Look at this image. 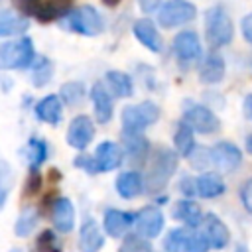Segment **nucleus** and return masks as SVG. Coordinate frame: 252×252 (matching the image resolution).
<instances>
[{
  "label": "nucleus",
  "mask_w": 252,
  "mask_h": 252,
  "mask_svg": "<svg viewBox=\"0 0 252 252\" xmlns=\"http://www.w3.org/2000/svg\"><path fill=\"white\" fill-rule=\"evenodd\" d=\"M179 163V154L169 148H158L148 163V171L144 177V189L148 193H159L175 173Z\"/></svg>",
  "instance_id": "f257e3e1"
},
{
  "label": "nucleus",
  "mask_w": 252,
  "mask_h": 252,
  "mask_svg": "<svg viewBox=\"0 0 252 252\" xmlns=\"http://www.w3.org/2000/svg\"><path fill=\"white\" fill-rule=\"evenodd\" d=\"M234 28L224 6H213L205 14V37L211 47H222L232 41Z\"/></svg>",
  "instance_id": "f03ea898"
},
{
  "label": "nucleus",
  "mask_w": 252,
  "mask_h": 252,
  "mask_svg": "<svg viewBox=\"0 0 252 252\" xmlns=\"http://www.w3.org/2000/svg\"><path fill=\"white\" fill-rule=\"evenodd\" d=\"M33 61H35L33 41L26 35L0 45V69H4V71L28 69V67H32Z\"/></svg>",
  "instance_id": "7ed1b4c3"
},
{
  "label": "nucleus",
  "mask_w": 252,
  "mask_h": 252,
  "mask_svg": "<svg viewBox=\"0 0 252 252\" xmlns=\"http://www.w3.org/2000/svg\"><path fill=\"white\" fill-rule=\"evenodd\" d=\"M61 26H65L73 33L87 35V37H94L104 32V20L93 6H79L77 10L69 12L63 18Z\"/></svg>",
  "instance_id": "20e7f679"
},
{
  "label": "nucleus",
  "mask_w": 252,
  "mask_h": 252,
  "mask_svg": "<svg viewBox=\"0 0 252 252\" xmlns=\"http://www.w3.org/2000/svg\"><path fill=\"white\" fill-rule=\"evenodd\" d=\"M120 118H122V132L140 134L142 130H146L148 126L158 122L159 108L152 100H144V102H138V104L124 106Z\"/></svg>",
  "instance_id": "39448f33"
},
{
  "label": "nucleus",
  "mask_w": 252,
  "mask_h": 252,
  "mask_svg": "<svg viewBox=\"0 0 252 252\" xmlns=\"http://www.w3.org/2000/svg\"><path fill=\"white\" fill-rule=\"evenodd\" d=\"M163 248L167 252H209V242L197 228H173L163 238Z\"/></svg>",
  "instance_id": "423d86ee"
},
{
  "label": "nucleus",
  "mask_w": 252,
  "mask_h": 252,
  "mask_svg": "<svg viewBox=\"0 0 252 252\" xmlns=\"http://www.w3.org/2000/svg\"><path fill=\"white\" fill-rule=\"evenodd\" d=\"M195 16H197V8L189 0H167L158 12V24L161 28L171 30L191 22Z\"/></svg>",
  "instance_id": "0eeeda50"
},
{
  "label": "nucleus",
  "mask_w": 252,
  "mask_h": 252,
  "mask_svg": "<svg viewBox=\"0 0 252 252\" xmlns=\"http://www.w3.org/2000/svg\"><path fill=\"white\" fill-rule=\"evenodd\" d=\"M183 120L199 134H213L220 128V120L211 108L191 100H187L183 106Z\"/></svg>",
  "instance_id": "6e6552de"
},
{
  "label": "nucleus",
  "mask_w": 252,
  "mask_h": 252,
  "mask_svg": "<svg viewBox=\"0 0 252 252\" xmlns=\"http://www.w3.org/2000/svg\"><path fill=\"white\" fill-rule=\"evenodd\" d=\"M93 138H94V122L91 120V116H87V114L75 116L67 128V144L71 148L83 152L89 148Z\"/></svg>",
  "instance_id": "1a4fd4ad"
},
{
  "label": "nucleus",
  "mask_w": 252,
  "mask_h": 252,
  "mask_svg": "<svg viewBox=\"0 0 252 252\" xmlns=\"http://www.w3.org/2000/svg\"><path fill=\"white\" fill-rule=\"evenodd\" d=\"M213 165L222 173H232L242 163V152L232 142H217L211 148Z\"/></svg>",
  "instance_id": "9d476101"
},
{
  "label": "nucleus",
  "mask_w": 252,
  "mask_h": 252,
  "mask_svg": "<svg viewBox=\"0 0 252 252\" xmlns=\"http://www.w3.org/2000/svg\"><path fill=\"white\" fill-rule=\"evenodd\" d=\"M93 159H94V167H96V173H102V171H112L116 167H120L122 159H124V148L118 146L116 142H102L96 146L94 154H93Z\"/></svg>",
  "instance_id": "9b49d317"
},
{
  "label": "nucleus",
  "mask_w": 252,
  "mask_h": 252,
  "mask_svg": "<svg viewBox=\"0 0 252 252\" xmlns=\"http://www.w3.org/2000/svg\"><path fill=\"white\" fill-rule=\"evenodd\" d=\"M201 232L205 234L209 246L215 248V250H222L230 242V232H228L226 224L217 215H213V213H207L205 215L203 224H201Z\"/></svg>",
  "instance_id": "f8f14e48"
},
{
  "label": "nucleus",
  "mask_w": 252,
  "mask_h": 252,
  "mask_svg": "<svg viewBox=\"0 0 252 252\" xmlns=\"http://www.w3.org/2000/svg\"><path fill=\"white\" fill-rule=\"evenodd\" d=\"M136 230H138V234H142V236H146V238H156L161 230H163V224H165V220H163V213L158 209V207H154V205H148V207H144L138 215H136Z\"/></svg>",
  "instance_id": "ddd939ff"
},
{
  "label": "nucleus",
  "mask_w": 252,
  "mask_h": 252,
  "mask_svg": "<svg viewBox=\"0 0 252 252\" xmlns=\"http://www.w3.org/2000/svg\"><path fill=\"white\" fill-rule=\"evenodd\" d=\"M173 53L181 63H191L195 59H199L201 55V41L199 35L191 30L179 32L173 39Z\"/></svg>",
  "instance_id": "4468645a"
},
{
  "label": "nucleus",
  "mask_w": 252,
  "mask_h": 252,
  "mask_svg": "<svg viewBox=\"0 0 252 252\" xmlns=\"http://www.w3.org/2000/svg\"><path fill=\"white\" fill-rule=\"evenodd\" d=\"M134 222H136L134 213H126V211H120V209H106L104 211L102 226H104V232L112 238H120L122 234H126V230Z\"/></svg>",
  "instance_id": "2eb2a0df"
},
{
  "label": "nucleus",
  "mask_w": 252,
  "mask_h": 252,
  "mask_svg": "<svg viewBox=\"0 0 252 252\" xmlns=\"http://www.w3.org/2000/svg\"><path fill=\"white\" fill-rule=\"evenodd\" d=\"M77 246L81 252H98L104 246V234L100 230V226L96 224L94 219H85L79 230V240Z\"/></svg>",
  "instance_id": "dca6fc26"
},
{
  "label": "nucleus",
  "mask_w": 252,
  "mask_h": 252,
  "mask_svg": "<svg viewBox=\"0 0 252 252\" xmlns=\"http://www.w3.org/2000/svg\"><path fill=\"white\" fill-rule=\"evenodd\" d=\"M132 32H134V37H136L144 47H148L152 53H159V51H161V47H163L161 35H159L158 28L154 26V22H152L150 18H140V20H136Z\"/></svg>",
  "instance_id": "f3484780"
},
{
  "label": "nucleus",
  "mask_w": 252,
  "mask_h": 252,
  "mask_svg": "<svg viewBox=\"0 0 252 252\" xmlns=\"http://www.w3.org/2000/svg\"><path fill=\"white\" fill-rule=\"evenodd\" d=\"M91 100L94 108V118L98 124H106L112 118V96L110 91L104 87V83L96 81L91 89Z\"/></svg>",
  "instance_id": "a211bd4d"
},
{
  "label": "nucleus",
  "mask_w": 252,
  "mask_h": 252,
  "mask_svg": "<svg viewBox=\"0 0 252 252\" xmlns=\"http://www.w3.org/2000/svg\"><path fill=\"white\" fill-rule=\"evenodd\" d=\"M51 220L59 232H71L75 226V207L71 199L57 197L51 205Z\"/></svg>",
  "instance_id": "6ab92c4d"
},
{
  "label": "nucleus",
  "mask_w": 252,
  "mask_h": 252,
  "mask_svg": "<svg viewBox=\"0 0 252 252\" xmlns=\"http://www.w3.org/2000/svg\"><path fill=\"white\" fill-rule=\"evenodd\" d=\"M122 142H124V156L132 163H144L146 158L150 156V142L146 136L140 134H130L122 132Z\"/></svg>",
  "instance_id": "aec40b11"
},
{
  "label": "nucleus",
  "mask_w": 252,
  "mask_h": 252,
  "mask_svg": "<svg viewBox=\"0 0 252 252\" xmlns=\"http://www.w3.org/2000/svg\"><path fill=\"white\" fill-rule=\"evenodd\" d=\"M171 217H173L175 220H181V222H183L185 226H189V228L201 226V224H203V219H205L201 207H199L195 201H191V199H181V201H177V203L173 205V209H171Z\"/></svg>",
  "instance_id": "412c9836"
},
{
  "label": "nucleus",
  "mask_w": 252,
  "mask_h": 252,
  "mask_svg": "<svg viewBox=\"0 0 252 252\" xmlns=\"http://www.w3.org/2000/svg\"><path fill=\"white\" fill-rule=\"evenodd\" d=\"M224 77V59L219 53H209L201 67H199V79L205 85H215L220 83Z\"/></svg>",
  "instance_id": "4be33fe9"
},
{
  "label": "nucleus",
  "mask_w": 252,
  "mask_h": 252,
  "mask_svg": "<svg viewBox=\"0 0 252 252\" xmlns=\"http://www.w3.org/2000/svg\"><path fill=\"white\" fill-rule=\"evenodd\" d=\"M35 116L41 120V122H47L51 126L59 124L61 122V112H63V106H61V98L57 94H47L43 96L37 104H35Z\"/></svg>",
  "instance_id": "5701e85b"
},
{
  "label": "nucleus",
  "mask_w": 252,
  "mask_h": 252,
  "mask_svg": "<svg viewBox=\"0 0 252 252\" xmlns=\"http://www.w3.org/2000/svg\"><path fill=\"white\" fill-rule=\"evenodd\" d=\"M116 191L122 199H134L144 191V177L134 169L122 171L116 177Z\"/></svg>",
  "instance_id": "b1692460"
},
{
  "label": "nucleus",
  "mask_w": 252,
  "mask_h": 252,
  "mask_svg": "<svg viewBox=\"0 0 252 252\" xmlns=\"http://www.w3.org/2000/svg\"><path fill=\"white\" fill-rule=\"evenodd\" d=\"M197 195L203 197V199H215V197H220L224 193V181L219 173H213V171H205L201 173L197 179Z\"/></svg>",
  "instance_id": "393cba45"
},
{
  "label": "nucleus",
  "mask_w": 252,
  "mask_h": 252,
  "mask_svg": "<svg viewBox=\"0 0 252 252\" xmlns=\"http://www.w3.org/2000/svg\"><path fill=\"white\" fill-rule=\"evenodd\" d=\"M28 26L30 22L26 16L8 8H0V35H18L26 32Z\"/></svg>",
  "instance_id": "a878e982"
},
{
  "label": "nucleus",
  "mask_w": 252,
  "mask_h": 252,
  "mask_svg": "<svg viewBox=\"0 0 252 252\" xmlns=\"http://www.w3.org/2000/svg\"><path fill=\"white\" fill-rule=\"evenodd\" d=\"M106 79V85H108V91L118 96V98H126V96H132L134 94V83L130 79V75H126L124 71H106L104 75Z\"/></svg>",
  "instance_id": "bb28decb"
},
{
  "label": "nucleus",
  "mask_w": 252,
  "mask_h": 252,
  "mask_svg": "<svg viewBox=\"0 0 252 252\" xmlns=\"http://www.w3.org/2000/svg\"><path fill=\"white\" fill-rule=\"evenodd\" d=\"M193 128L183 120L177 124V130L173 134V146H175V152L181 156V158H189L193 154V150L197 148L195 146V136H193Z\"/></svg>",
  "instance_id": "cd10ccee"
},
{
  "label": "nucleus",
  "mask_w": 252,
  "mask_h": 252,
  "mask_svg": "<svg viewBox=\"0 0 252 252\" xmlns=\"http://www.w3.org/2000/svg\"><path fill=\"white\" fill-rule=\"evenodd\" d=\"M71 6H73V0H43L41 6H39V12H37V20L39 22H53L57 18H65L69 12H71Z\"/></svg>",
  "instance_id": "c85d7f7f"
},
{
  "label": "nucleus",
  "mask_w": 252,
  "mask_h": 252,
  "mask_svg": "<svg viewBox=\"0 0 252 252\" xmlns=\"http://www.w3.org/2000/svg\"><path fill=\"white\" fill-rule=\"evenodd\" d=\"M24 156L28 159L30 169H39V165L45 161L47 158V144L41 138H30L24 150Z\"/></svg>",
  "instance_id": "c756f323"
},
{
  "label": "nucleus",
  "mask_w": 252,
  "mask_h": 252,
  "mask_svg": "<svg viewBox=\"0 0 252 252\" xmlns=\"http://www.w3.org/2000/svg\"><path fill=\"white\" fill-rule=\"evenodd\" d=\"M53 77V63L45 57H37V61L32 63V85L33 87H45Z\"/></svg>",
  "instance_id": "7c9ffc66"
},
{
  "label": "nucleus",
  "mask_w": 252,
  "mask_h": 252,
  "mask_svg": "<svg viewBox=\"0 0 252 252\" xmlns=\"http://www.w3.org/2000/svg\"><path fill=\"white\" fill-rule=\"evenodd\" d=\"M59 96H61V100H63L65 104L77 106V104H81L83 98H85V85L79 83V81H69V83L61 85Z\"/></svg>",
  "instance_id": "2f4dec72"
},
{
  "label": "nucleus",
  "mask_w": 252,
  "mask_h": 252,
  "mask_svg": "<svg viewBox=\"0 0 252 252\" xmlns=\"http://www.w3.org/2000/svg\"><path fill=\"white\" fill-rule=\"evenodd\" d=\"M37 219H39V215H37L35 209H26V211L18 217V220H16V224H14V234L20 236V238L30 236L32 230H33L35 224H37Z\"/></svg>",
  "instance_id": "473e14b6"
},
{
  "label": "nucleus",
  "mask_w": 252,
  "mask_h": 252,
  "mask_svg": "<svg viewBox=\"0 0 252 252\" xmlns=\"http://www.w3.org/2000/svg\"><path fill=\"white\" fill-rule=\"evenodd\" d=\"M61 240L53 230H41L35 238V252H61Z\"/></svg>",
  "instance_id": "72a5a7b5"
},
{
  "label": "nucleus",
  "mask_w": 252,
  "mask_h": 252,
  "mask_svg": "<svg viewBox=\"0 0 252 252\" xmlns=\"http://www.w3.org/2000/svg\"><path fill=\"white\" fill-rule=\"evenodd\" d=\"M118 252H152V244L142 234H126L124 242L120 244Z\"/></svg>",
  "instance_id": "f704fd0d"
},
{
  "label": "nucleus",
  "mask_w": 252,
  "mask_h": 252,
  "mask_svg": "<svg viewBox=\"0 0 252 252\" xmlns=\"http://www.w3.org/2000/svg\"><path fill=\"white\" fill-rule=\"evenodd\" d=\"M10 189H12V167L0 156V209H4L8 195H10Z\"/></svg>",
  "instance_id": "c9c22d12"
},
{
  "label": "nucleus",
  "mask_w": 252,
  "mask_h": 252,
  "mask_svg": "<svg viewBox=\"0 0 252 252\" xmlns=\"http://www.w3.org/2000/svg\"><path fill=\"white\" fill-rule=\"evenodd\" d=\"M189 161H191V165L195 167V169H207L209 165H213V156H211V148H195L193 150V154L187 158Z\"/></svg>",
  "instance_id": "e433bc0d"
},
{
  "label": "nucleus",
  "mask_w": 252,
  "mask_h": 252,
  "mask_svg": "<svg viewBox=\"0 0 252 252\" xmlns=\"http://www.w3.org/2000/svg\"><path fill=\"white\" fill-rule=\"evenodd\" d=\"M41 181H43V177H41V173H39V169H30V175H28V181H26V195H35L39 189H41Z\"/></svg>",
  "instance_id": "4c0bfd02"
},
{
  "label": "nucleus",
  "mask_w": 252,
  "mask_h": 252,
  "mask_svg": "<svg viewBox=\"0 0 252 252\" xmlns=\"http://www.w3.org/2000/svg\"><path fill=\"white\" fill-rule=\"evenodd\" d=\"M240 201L248 213H252V177L240 187Z\"/></svg>",
  "instance_id": "58836bf2"
},
{
  "label": "nucleus",
  "mask_w": 252,
  "mask_h": 252,
  "mask_svg": "<svg viewBox=\"0 0 252 252\" xmlns=\"http://www.w3.org/2000/svg\"><path fill=\"white\" fill-rule=\"evenodd\" d=\"M179 191L185 195V197H193L197 195V181L189 175H185L181 181H179Z\"/></svg>",
  "instance_id": "ea45409f"
},
{
  "label": "nucleus",
  "mask_w": 252,
  "mask_h": 252,
  "mask_svg": "<svg viewBox=\"0 0 252 252\" xmlns=\"http://www.w3.org/2000/svg\"><path fill=\"white\" fill-rule=\"evenodd\" d=\"M240 30H242V37H244L248 43H252V12H250L248 16L242 18V22H240Z\"/></svg>",
  "instance_id": "a19ab883"
},
{
  "label": "nucleus",
  "mask_w": 252,
  "mask_h": 252,
  "mask_svg": "<svg viewBox=\"0 0 252 252\" xmlns=\"http://www.w3.org/2000/svg\"><path fill=\"white\" fill-rule=\"evenodd\" d=\"M138 4H140V8H142V12L150 14V12H154V10L158 8L159 0H138Z\"/></svg>",
  "instance_id": "79ce46f5"
},
{
  "label": "nucleus",
  "mask_w": 252,
  "mask_h": 252,
  "mask_svg": "<svg viewBox=\"0 0 252 252\" xmlns=\"http://www.w3.org/2000/svg\"><path fill=\"white\" fill-rule=\"evenodd\" d=\"M242 110H244V116H246L248 120H252V94H248V96L244 98Z\"/></svg>",
  "instance_id": "37998d69"
},
{
  "label": "nucleus",
  "mask_w": 252,
  "mask_h": 252,
  "mask_svg": "<svg viewBox=\"0 0 252 252\" xmlns=\"http://www.w3.org/2000/svg\"><path fill=\"white\" fill-rule=\"evenodd\" d=\"M246 152L248 154H252V132L248 134V138H246Z\"/></svg>",
  "instance_id": "c03bdc74"
},
{
  "label": "nucleus",
  "mask_w": 252,
  "mask_h": 252,
  "mask_svg": "<svg viewBox=\"0 0 252 252\" xmlns=\"http://www.w3.org/2000/svg\"><path fill=\"white\" fill-rule=\"evenodd\" d=\"M102 4H104V6H108V8H114V6H118V4H120V0H102Z\"/></svg>",
  "instance_id": "a18cd8bd"
}]
</instances>
